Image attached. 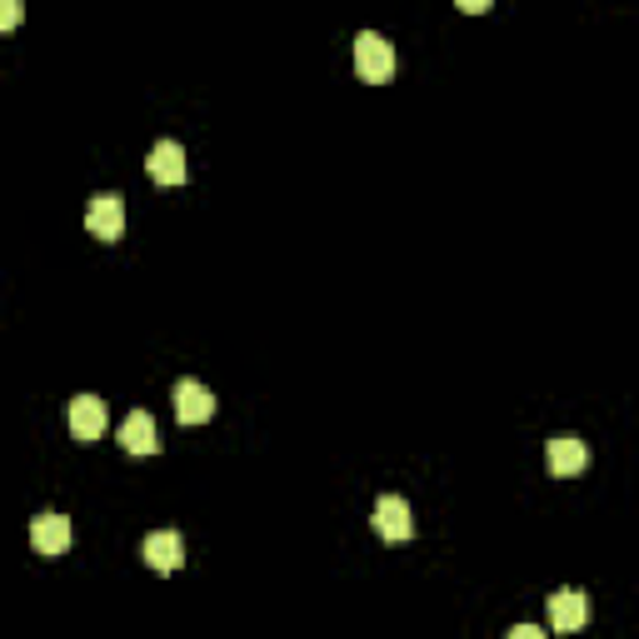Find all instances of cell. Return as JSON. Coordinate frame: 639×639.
I'll list each match as a JSON object with an SVG mask.
<instances>
[{"mask_svg":"<svg viewBox=\"0 0 639 639\" xmlns=\"http://www.w3.org/2000/svg\"><path fill=\"white\" fill-rule=\"evenodd\" d=\"M395 45L385 41V35H375V31H360L355 35V70H360V80H370V86H385V80L395 76Z\"/></svg>","mask_w":639,"mask_h":639,"instance_id":"6da1fadb","label":"cell"},{"mask_svg":"<svg viewBox=\"0 0 639 639\" xmlns=\"http://www.w3.org/2000/svg\"><path fill=\"white\" fill-rule=\"evenodd\" d=\"M544 465H550V475H554V480L580 475V470L590 465L585 440H580V434H554V440L544 444Z\"/></svg>","mask_w":639,"mask_h":639,"instance_id":"7a4b0ae2","label":"cell"},{"mask_svg":"<svg viewBox=\"0 0 639 639\" xmlns=\"http://www.w3.org/2000/svg\"><path fill=\"white\" fill-rule=\"evenodd\" d=\"M86 225L96 240H120V230H125V200L115 190H100L86 210Z\"/></svg>","mask_w":639,"mask_h":639,"instance_id":"3957f363","label":"cell"},{"mask_svg":"<svg viewBox=\"0 0 639 639\" xmlns=\"http://www.w3.org/2000/svg\"><path fill=\"white\" fill-rule=\"evenodd\" d=\"M210 415H216V395H210L200 379H180V385H175V420L206 425Z\"/></svg>","mask_w":639,"mask_h":639,"instance_id":"277c9868","label":"cell"},{"mask_svg":"<svg viewBox=\"0 0 639 639\" xmlns=\"http://www.w3.org/2000/svg\"><path fill=\"white\" fill-rule=\"evenodd\" d=\"M375 535H379V540H390V544H400V540H410V535H415L410 505H405L400 495H385L375 505Z\"/></svg>","mask_w":639,"mask_h":639,"instance_id":"5b68a950","label":"cell"},{"mask_svg":"<svg viewBox=\"0 0 639 639\" xmlns=\"http://www.w3.org/2000/svg\"><path fill=\"white\" fill-rule=\"evenodd\" d=\"M550 625L560 629V635L585 629L590 625V599L580 595V590H554V595H550Z\"/></svg>","mask_w":639,"mask_h":639,"instance_id":"8992f818","label":"cell"},{"mask_svg":"<svg viewBox=\"0 0 639 639\" xmlns=\"http://www.w3.org/2000/svg\"><path fill=\"white\" fill-rule=\"evenodd\" d=\"M120 450L125 455H155L161 450V430H155V420L145 410L125 415V425H120Z\"/></svg>","mask_w":639,"mask_h":639,"instance_id":"52a82bcc","label":"cell"},{"mask_svg":"<svg viewBox=\"0 0 639 639\" xmlns=\"http://www.w3.org/2000/svg\"><path fill=\"white\" fill-rule=\"evenodd\" d=\"M106 405L96 400V395H76V400H70V434H76L80 444H90V440H100V434H106Z\"/></svg>","mask_w":639,"mask_h":639,"instance_id":"ba28073f","label":"cell"},{"mask_svg":"<svg viewBox=\"0 0 639 639\" xmlns=\"http://www.w3.org/2000/svg\"><path fill=\"white\" fill-rule=\"evenodd\" d=\"M31 544H35V554H66L70 550V520L66 515H35L31 520Z\"/></svg>","mask_w":639,"mask_h":639,"instance_id":"9c48e42d","label":"cell"},{"mask_svg":"<svg viewBox=\"0 0 639 639\" xmlns=\"http://www.w3.org/2000/svg\"><path fill=\"white\" fill-rule=\"evenodd\" d=\"M145 170L155 185H185V151L175 141H155L145 155Z\"/></svg>","mask_w":639,"mask_h":639,"instance_id":"30bf717a","label":"cell"},{"mask_svg":"<svg viewBox=\"0 0 639 639\" xmlns=\"http://www.w3.org/2000/svg\"><path fill=\"white\" fill-rule=\"evenodd\" d=\"M145 564H151V570H161V574H175V570H180V564H185L180 535H175V530L145 535Z\"/></svg>","mask_w":639,"mask_h":639,"instance_id":"8fae6325","label":"cell"},{"mask_svg":"<svg viewBox=\"0 0 639 639\" xmlns=\"http://www.w3.org/2000/svg\"><path fill=\"white\" fill-rule=\"evenodd\" d=\"M21 15H25L21 0H0V31H15V25H21Z\"/></svg>","mask_w":639,"mask_h":639,"instance_id":"7c38bea8","label":"cell"},{"mask_svg":"<svg viewBox=\"0 0 639 639\" xmlns=\"http://www.w3.org/2000/svg\"><path fill=\"white\" fill-rule=\"evenodd\" d=\"M540 635H544L540 625H515V629H509V639H540Z\"/></svg>","mask_w":639,"mask_h":639,"instance_id":"4fadbf2b","label":"cell"},{"mask_svg":"<svg viewBox=\"0 0 639 639\" xmlns=\"http://www.w3.org/2000/svg\"><path fill=\"white\" fill-rule=\"evenodd\" d=\"M495 0H460V11H470V15H480V11H489Z\"/></svg>","mask_w":639,"mask_h":639,"instance_id":"5bb4252c","label":"cell"}]
</instances>
